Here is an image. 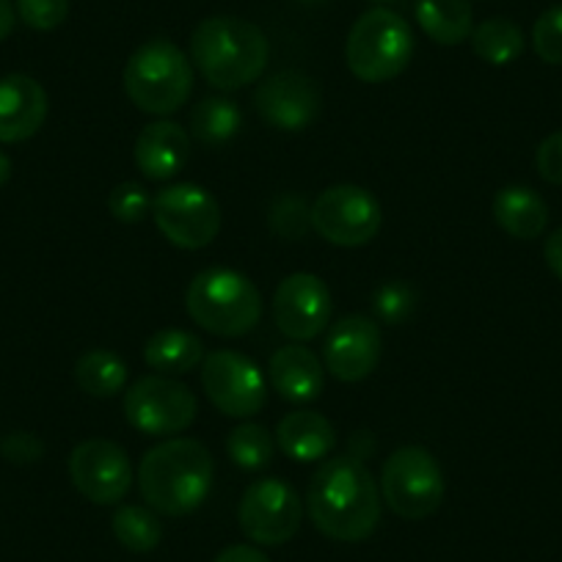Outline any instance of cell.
I'll list each match as a JSON object with an SVG mask.
<instances>
[{
	"label": "cell",
	"instance_id": "6da1fadb",
	"mask_svg": "<svg viewBox=\"0 0 562 562\" xmlns=\"http://www.w3.org/2000/svg\"><path fill=\"white\" fill-rule=\"evenodd\" d=\"M381 488L361 461L328 458L310 480L306 513L326 538L339 543L367 540L381 524Z\"/></svg>",
	"mask_w": 562,
	"mask_h": 562
},
{
	"label": "cell",
	"instance_id": "7a4b0ae2",
	"mask_svg": "<svg viewBox=\"0 0 562 562\" xmlns=\"http://www.w3.org/2000/svg\"><path fill=\"white\" fill-rule=\"evenodd\" d=\"M215 463L196 439H169L140 458L138 488L144 502L164 516H191L213 491Z\"/></svg>",
	"mask_w": 562,
	"mask_h": 562
},
{
	"label": "cell",
	"instance_id": "3957f363",
	"mask_svg": "<svg viewBox=\"0 0 562 562\" xmlns=\"http://www.w3.org/2000/svg\"><path fill=\"white\" fill-rule=\"evenodd\" d=\"M270 58L262 29L240 18H207L191 34V61L221 91L246 89L259 80Z\"/></svg>",
	"mask_w": 562,
	"mask_h": 562
},
{
	"label": "cell",
	"instance_id": "277c9868",
	"mask_svg": "<svg viewBox=\"0 0 562 562\" xmlns=\"http://www.w3.org/2000/svg\"><path fill=\"white\" fill-rule=\"evenodd\" d=\"M186 310L196 326L215 337H243L262 317V295L248 276L232 268H207L193 276Z\"/></svg>",
	"mask_w": 562,
	"mask_h": 562
},
{
	"label": "cell",
	"instance_id": "5b68a950",
	"mask_svg": "<svg viewBox=\"0 0 562 562\" xmlns=\"http://www.w3.org/2000/svg\"><path fill=\"white\" fill-rule=\"evenodd\" d=\"M193 89L191 58L169 40L140 45L124 67V94L149 116L180 111Z\"/></svg>",
	"mask_w": 562,
	"mask_h": 562
},
{
	"label": "cell",
	"instance_id": "8992f818",
	"mask_svg": "<svg viewBox=\"0 0 562 562\" xmlns=\"http://www.w3.org/2000/svg\"><path fill=\"white\" fill-rule=\"evenodd\" d=\"M414 47L411 25L392 9L378 7L353 23L345 42V61L364 83H386L408 69Z\"/></svg>",
	"mask_w": 562,
	"mask_h": 562
},
{
	"label": "cell",
	"instance_id": "52a82bcc",
	"mask_svg": "<svg viewBox=\"0 0 562 562\" xmlns=\"http://www.w3.org/2000/svg\"><path fill=\"white\" fill-rule=\"evenodd\" d=\"M381 499L394 516L422 521L445 502V472L425 447H400L386 458L381 472Z\"/></svg>",
	"mask_w": 562,
	"mask_h": 562
},
{
	"label": "cell",
	"instance_id": "ba28073f",
	"mask_svg": "<svg viewBox=\"0 0 562 562\" xmlns=\"http://www.w3.org/2000/svg\"><path fill=\"white\" fill-rule=\"evenodd\" d=\"M196 414V394L169 375L138 378L124 394V419L147 436L186 434Z\"/></svg>",
	"mask_w": 562,
	"mask_h": 562
},
{
	"label": "cell",
	"instance_id": "9c48e42d",
	"mask_svg": "<svg viewBox=\"0 0 562 562\" xmlns=\"http://www.w3.org/2000/svg\"><path fill=\"white\" fill-rule=\"evenodd\" d=\"M153 218L160 235L177 248L199 251L221 232V207L210 191L193 182H177L153 199Z\"/></svg>",
	"mask_w": 562,
	"mask_h": 562
},
{
	"label": "cell",
	"instance_id": "30bf717a",
	"mask_svg": "<svg viewBox=\"0 0 562 562\" xmlns=\"http://www.w3.org/2000/svg\"><path fill=\"white\" fill-rule=\"evenodd\" d=\"M312 229L339 248L367 246L381 232V204L367 188L331 186L312 202Z\"/></svg>",
	"mask_w": 562,
	"mask_h": 562
},
{
	"label": "cell",
	"instance_id": "8fae6325",
	"mask_svg": "<svg viewBox=\"0 0 562 562\" xmlns=\"http://www.w3.org/2000/svg\"><path fill=\"white\" fill-rule=\"evenodd\" d=\"M243 535L257 546H281L299 535L304 521V502L299 491L279 477L251 483L237 507Z\"/></svg>",
	"mask_w": 562,
	"mask_h": 562
},
{
	"label": "cell",
	"instance_id": "7c38bea8",
	"mask_svg": "<svg viewBox=\"0 0 562 562\" xmlns=\"http://www.w3.org/2000/svg\"><path fill=\"white\" fill-rule=\"evenodd\" d=\"M202 386L210 403L221 414L235 416V419L259 414L268 397L262 370L248 356L235 353V350H213L204 356Z\"/></svg>",
	"mask_w": 562,
	"mask_h": 562
},
{
	"label": "cell",
	"instance_id": "4fadbf2b",
	"mask_svg": "<svg viewBox=\"0 0 562 562\" xmlns=\"http://www.w3.org/2000/svg\"><path fill=\"white\" fill-rule=\"evenodd\" d=\"M69 477L94 505H119L133 485V467L116 441L86 439L69 456Z\"/></svg>",
	"mask_w": 562,
	"mask_h": 562
},
{
	"label": "cell",
	"instance_id": "5bb4252c",
	"mask_svg": "<svg viewBox=\"0 0 562 562\" xmlns=\"http://www.w3.org/2000/svg\"><path fill=\"white\" fill-rule=\"evenodd\" d=\"M273 321L284 337L310 342L331 321V293L315 273H290L273 293Z\"/></svg>",
	"mask_w": 562,
	"mask_h": 562
},
{
	"label": "cell",
	"instance_id": "9a60e30c",
	"mask_svg": "<svg viewBox=\"0 0 562 562\" xmlns=\"http://www.w3.org/2000/svg\"><path fill=\"white\" fill-rule=\"evenodd\" d=\"M254 105L270 127L299 133L310 127L321 113V89L310 75L284 69L259 83Z\"/></svg>",
	"mask_w": 562,
	"mask_h": 562
},
{
	"label": "cell",
	"instance_id": "2e32d148",
	"mask_svg": "<svg viewBox=\"0 0 562 562\" xmlns=\"http://www.w3.org/2000/svg\"><path fill=\"white\" fill-rule=\"evenodd\" d=\"M381 328H378L370 317L350 315L342 317V321L328 331L323 359H326V370L331 372L337 381L359 383L375 372L378 361H381Z\"/></svg>",
	"mask_w": 562,
	"mask_h": 562
},
{
	"label": "cell",
	"instance_id": "e0dca14e",
	"mask_svg": "<svg viewBox=\"0 0 562 562\" xmlns=\"http://www.w3.org/2000/svg\"><path fill=\"white\" fill-rule=\"evenodd\" d=\"M47 119V91L31 75L0 78V144H20L40 133Z\"/></svg>",
	"mask_w": 562,
	"mask_h": 562
},
{
	"label": "cell",
	"instance_id": "ac0fdd59",
	"mask_svg": "<svg viewBox=\"0 0 562 562\" xmlns=\"http://www.w3.org/2000/svg\"><path fill=\"white\" fill-rule=\"evenodd\" d=\"M135 166L147 180L164 182L180 175L191 160V133L177 122L147 124L135 138Z\"/></svg>",
	"mask_w": 562,
	"mask_h": 562
},
{
	"label": "cell",
	"instance_id": "d6986e66",
	"mask_svg": "<svg viewBox=\"0 0 562 562\" xmlns=\"http://www.w3.org/2000/svg\"><path fill=\"white\" fill-rule=\"evenodd\" d=\"M270 383L288 403H312L321 397L326 367L304 345H284L270 356Z\"/></svg>",
	"mask_w": 562,
	"mask_h": 562
},
{
	"label": "cell",
	"instance_id": "ffe728a7",
	"mask_svg": "<svg viewBox=\"0 0 562 562\" xmlns=\"http://www.w3.org/2000/svg\"><path fill=\"white\" fill-rule=\"evenodd\" d=\"M276 441L281 452L299 463L323 461L337 445V430L317 411H293L279 422Z\"/></svg>",
	"mask_w": 562,
	"mask_h": 562
},
{
	"label": "cell",
	"instance_id": "44dd1931",
	"mask_svg": "<svg viewBox=\"0 0 562 562\" xmlns=\"http://www.w3.org/2000/svg\"><path fill=\"white\" fill-rule=\"evenodd\" d=\"M494 218L516 240H535L546 232L549 207L543 196L527 186H507L494 199Z\"/></svg>",
	"mask_w": 562,
	"mask_h": 562
},
{
	"label": "cell",
	"instance_id": "7402d4cb",
	"mask_svg": "<svg viewBox=\"0 0 562 562\" xmlns=\"http://www.w3.org/2000/svg\"><path fill=\"white\" fill-rule=\"evenodd\" d=\"M144 359L158 375H188L204 361V345L182 328H160L144 345Z\"/></svg>",
	"mask_w": 562,
	"mask_h": 562
},
{
	"label": "cell",
	"instance_id": "603a6c76",
	"mask_svg": "<svg viewBox=\"0 0 562 562\" xmlns=\"http://www.w3.org/2000/svg\"><path fill=\"white\" fill-rule=\"evenodd\" d=\"M416 23L436 45L456 47L474 31V14L469 0H416Z\"/></svg>",
	"mask_w": 562,
	"mask_h": 562
},
{
	"label": "cell",
	"instance_id": "cb8c5ba5",
	"mask_svg": "<svg viewBox=\"0 0 562 562\" xmlns=\"http://www.w3.org/2000/svg\"><path fill=\"white\" fill-rule=\"evenodd\" d=\"M469 40H472L474 56L483 58L491 67H507V64L518 61L524 47H527L524 31L507 18L483 20L480 25H474Z\"/></svg>",
	"mask_w": 562,
	"mask_h": 562
},
{
	"label": "cell",
	"instance_id": "d4e9b609",
	"mask_svg": "<svg viewBox=\"0 0 562 562\" xmlns=\"http://www.w3.org/2000/svg\"><path fill=\"white\" fill-rule=\"evenodd\" d=\"M127 361L105 348L83 353L75 364V381L91 397H116L127 383Z\"/></svg>",
	"mask_w": 562,
	"mask_h": 562
},
{
	"label": "cell",
	"instance_id": "484cf974",
	"mask_svg": "<svg viewBox=\"0 0 562 562\" xmlns=\"http://www.w3.org/2000/svg\"><path fill=\"white\" fill-rule=\"evenodd\" d=\"M243 124L240 108L226 97H207L191 111V135L204 147H218L235 138Z\"/></svg>",
	"mask_w": 562,
	"mask_h": 562
},
{
	"label": "cell",
	"instance_id": "4316f807",
	"mask_svg": "<svg viewBox=\"0 0 562 562\" xmlns=\"http://www.w3.org/2000/svg\"><path fill=\"white\" fill-rule=\"evenodd\" d=\"M113 535L133 554H149L164 540V524L153 507L122 505L111 518Z\"/></svg>",
	"mask_w": 562,
	"mask_h": 562
},
{
	"label": "cell",
	"instance_id": "83f0119b",
	"mask_svg": "<svg viewBox=\"0 0 562 562\" xmlns=\"http://www.w3.org/2000/svg\"><path fill=\"white\" fill-rule=\"evenodd\" d=\"M226 452H229L232 463L246 472H259L268 467L276 456V441L270 430L257 422H243L226 439Z\"/></svg>",
	"mask_w": 562,
	"mask_h": 562
},
{
	"label": "cell",
	"instance_id": "f1b7e54d",
	"mask_svg": "<svg viewBox=\"0 0 562 562\" xmlns=\"http://www.w3.org/2000/svg\"><path fill=\"white\" fill-rule=\"evenodd\" d=\"M108 210L119 224H140L153 213V196L140 182H119L111 193H108Z\"/></svg>",
	"mask_w": 562,
	"mask_h": 562
},
{
	"label": "cell",
	"instance_id": "f546056e",
	"mask_svg": "<svg viewBox=\"0 0 562 562\" xmlns=\"http://www.w3.org/2000/svg\"><path fill=\"white\" fill-rule=\"evenodd\" d=\"M270 226H273L276 235H281L284 240H299L306 235V229L312 226L310 221V204L304 202L295 193L288 196H279L270 210Z\"/></svg>",
	"mask_w": 562,
	"mask_h": 562
},
{
	"label": "cell",
	"instance_id": "4dcf8cb0",
	"mask_svg": "<svg viewBox=\"0 0 562 562\" xmlns=\"http://www.w3.org/2000/svg\"><path fill=\"white\" fill-rule=\"evenodd\" d=\"M416 310V290L408 281H386L375 293V315L389 326L408 321Z\"/></svg>",
	"mask_w": 562,
	"mask_h": 562
},
{
	"label": "cell",
	"instance_id": "1f68e13d",
	"mask_svg": "<svg viewBox=\"0 0 562 562\" xmlns=\"http://www.w3.org/2000/svg\"><path fill=\"white\" fill-rule=\"evenodd\" d=\"M532 47L540 61L551 67H562V3L551 7L535 20Z\"/></svg>",
	"mask_w": 562,
	"mask_h": 562
},
{
	"label": "cell",
	"instance_id": "d6a6232c",
	"mask_svg": "<svg viewBox=\"0 0 562 562\" xmlns=\"http://www.w3.org/2000/svg\"><path fill=\"white\" fill-rule=\"evenodd\" d=\"M67 14L69 0H18V18L34 31H56Z\"/></svg>",
	"mask_w": 562,
	"mask_h": 562
},
{
	"label": "cell",
	"instance_id": "836d02e7",
	"mask_svg": "<svg viewBox=\"0 0 562 562\" xmlns=\"http://www.w3.org/2000/svg\"><path fill=\"white\" fill-rule=\"evenodd\" d=\"M538 175L551 186H562V130L551 133L549 138L540 140L538 155H535Z\"/></svg>",
	"mask_w": 562,
	"mask_h": 562
},
{
	"label": "cell",
	"instance_id": "e575fe53",
	"mask_svg": "<svg viewBox=\"0 0 562 562\" xmlns=\"http://www.w3.org/2000/svg\"><path fill=\"white\" fill-rule=\"evenodd\" d=\"M0 450H3L7 461L25 467V463L40 461L42 452H45V447H42V441L36 439L34 434H23V430H20V434L9 436V439L0 445Z\"/></svg>",
	"mask_w": 562,
	"mask_h": 562
},
{
	"label": "cell",
	"instance_id": "d590c367",
	"mask_svg": "<svg viewBox=\"0 0 562 562\" xmlns=\"http://www.w3.org/2000/svg\"><path fill=\"white\" fill-rule=\"evenodd\" d=\"M213 562H270V557L265 554L262 549H257V546L235 543V546H226Z\"/></svg>",
	"mask_w": 562,
	"mask_h": 562
},
{
	"label": "cell",
	"instance_id": "8d00e7d4",
	"mask_svg": "<svg viewBox=\"0 0 562 562\" xmlns=\"http://www.w3.org/2000/svg\"><path fill=\"white\" fill-rule=\"evenodd\" d=\"M543 257H546V265H549L551 273L562 281V226L546 237Z\"/></svg>",
	"mask_w": 562,
	"mask_h": 562
},
{
	"label": "cell",
	"instance_id": "74e56055",
	"mask_svg": "<svg viewBox=\"0 0 562 562\" xmlns=\"http://www.w3.org/2000/svg\"><path fill=\"white\" fill-rule=\"evenodd\" d=\"M18 23V9L12 7V0H0V42L9 40Z\"/></svg>",
	"mask_w": 562,
	"mask_h": 562
},
{
	"label": "cell",
	"instance_id": "f35d334b",
	"mask_svg": "<svg viewBox=\"0 0 562 562\" xmlns=\"http://www.w3.org/2000/svg\"><path fill=\"white\" fill-rule=\"evenodd\" d=\"M9 177H12V160L7 153H0V186H7Z\"/></svg>",
	"mask_w": 562,
	"mask_h": 562
},
{
	"label": "cell",
	"instance_id": "ab89813d",
	"mask_svg": "<svg viewBox=\"0 0 562 562\" xmlns=\"http://www.w3.org/2000/svg\"><path fill=\"white\" fill-rule=\"evenodd\" d=\"M375 3H392V0H375Z\"/></svg>",
	"mask_w": 562,
	"mask_h": 562
}]
</instances>
